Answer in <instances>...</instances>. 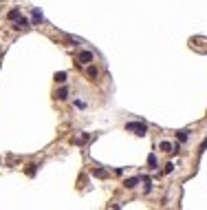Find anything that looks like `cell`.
<instances>
[{"mask_svg": "<svg viewBox=\"0 0 207 210\" xmlns=\"http://www.w3.org/2000/svg\"><path fill=\"white\" fill-rule=\"evenodd\" d=\"M172 170H174V164H168V166H165V168H163V173H165V175H170V173H172Z\"/></svg>", "mask_w": 207, "mask_h": 210, "instance_id": "obj_16", "label": "cell"}, {"mask_svg": "<svg viewBox=\"0 0 207 210\" xmlns=\"http://www.w3.org/2000/svg\"><path fill=\"white\" fill-rule=\"evenodd\" d=\"M187 133H190V131H178V133H176V139H178V142H185V139H187Z\"/></svg>", "mask_w": 207, "mask_h": 210, "instance_id": "obj_10", "label": "cell"}, {"mask_svg": "<svg viewBox=\"0 0 207 210\" xmlns=\"http://www.w3.org/2000/svg\"><path fill=\"white\" fill-rule=\"evenodd\" d=\"M143 184H145V186H143L145 193H150V190H152V181H150V177H145V179H143Z\"/></svg>", "mask_w": 207, "mask_h": 210, "instance_id": "obj_14", "label": "cell"}, {"mask_svg": "<svg viewBox=\"0 0 207 210\" xmlns=\"http://www.w3.org/2000/svg\"><path fill=\"white\" fill-rule=\"evenodd\" d=\"M35 168H38V166H27V175L33 177V175H35Z\"/></svg>", "mask_w": 207, "mask_h": 210, "instance_id": "obj_15", "label": "cell"}, {"mask_svg": "<svg viewBox=\"0 0 207 210\" xmlns=\"http://www.w3.org/2000/svg\"><path fill=\"white\" fill-rule=\"evenodd\" d=\"M77 60H80V64H90L93 62V51H82L77 55Z\"/></svg>", "mask_w": 207, "mask_h": 210, "instance_id": "obj_2", "label": "cell"}, {"mask_svg": "<svg viewBox=\"0 0 207 210\" xmlns=\"http://www.w3.org/2000/svg\"><path fill=\"white\" fill-rule=\"evenodd\" d=\"M7 18H9V20H13V22H16V20H20V18H22V11H20V9H11V11H9V16H7Z\"/></svg>", "mask_w": 207, "mask_h": 210, "instance_id": "obj_5", "label": "cell"}, {"mask_svg": "<svg viewBox=\"0 0 207 210\" xmlns=\"http://www.w3.org/2000/svg\"><path fill=\"white\" fill-rule=\"evenodd\" d=\"M161 150H165V153H174V146H172L170 142H161Z\"/></svg>", "mask_w": 207, "mask_h": 210, "instance_id": "obj_9", "label": "cell"}, {"mask_svg": "<svg viewBox=\"0 0 207 210\" xmlns=\"http://www.w3.org/2000/svg\"><path fill=\"white\" fill-rule=\"evenodd\" d=\"M31 13H33V25H38V22H42V20H44L42 9H31Z\"/></svg>", "mask_w": 207, "mask_h": 210, "instance_id": "obj_4", "label": "cell"}, {"mask_svg": "<svg viewBox=\"0 0 207 210\" xmlns=\"http://www.w3.org/2000/svg\"><path fill=\"white\" fill-rule=\"evenodd\" d=\"M148 164H150V168H157V155H150L148 157Z\"/></svg>", "mask_w": 207, "mask_h": 210, "instance_id": "obj_13", "label": "cell"}, {"mask_svg": "<svg viewBox=\"0 0 207 210\" xmlns=\"http://www.w3.org/2000/svg\"><path fill=\"white\" fill-rule=\"evenodd\" d=\"M93 175H95V177H99V179L108 177V173H106V170H101V168H93Z\"/></svg>", "mask_w": 207, "mask_h": 210, "instance_id": "obj_8", "label": "cell"}, {"mask_svg": "<svg viewBox=\"0 0 207 210\" xmlns=\"http://www.w3.org/2000/svg\"><path fill=\"white\" fill-rule=\"evenodd\" d=\"M55 98H58V100H66V98H68V88H66V86H62V88L55 93Z\"/></svg>", "mask_w": 207, "mask_h": 210, "instance_id": "obj_6", "label": "cell"}, {"mask_svg": "<svg viewBox=\"0 0 207 210\" xmlns=\"http://www.w3.org/2000/svg\"><path fill=\"white\" fill-rule=\"evenodd\" d=\"M126 131L137 133L139 137H143V135L148 133V124H141V122H128V124H126Z\"/></svg>", "mask_w": 207, "mask_h": 210, "instance_id": "obj_1", "label": "cell"}, {"mask_svg": "<svg viewBox=\"0 0 207 210\" xmlns=\"http://www.w3.org/2000/svg\"><path fill=\"white\" fill-rule=\"evenodd\" d=\"M13 29H16V31H22V29L27 31V29H29V20H27V18H20V20H16Z\"/></svg>", "mask_w": 207, "mask_h": 210, "instance_id": "obj_3", "label": "cell"}, {"mask_svg": "<svg viewBox=\"0 0 207 210\" xmlns=\"http://www.w3.org/2000/svg\"><path fill=\"white\" fill-rule=\"evenodd\" d=\"M55 82H60V84H64V82H66V73H64V71H60V73H55Z\"/></svg>", "mask_w": 207, "mask_h": 210, "instance_id": "obj_11", "label": "cell"}, {"mask_svg": "<svg viewBox=\"0 0 207 210\" xmlns=\"http://www.w3.org/2000/svg\"><path fill=\"white\" fill-rule=\"evenodd\" d=\"M139 181H141V177H130V179H126V186H128V188H135Z\"/></svg>", "mask_w": 207, "mask_h": 210, "instance_id": "obj_7", "label": "cell"}, {"mask_svg": "<svg viewBox=\"0 0 207 210\" xmlns=\"http://www.w3.org/2000/svg\"><path fill=\"white\" fill-rule=\"evenodd\" d=\"M86 73H88V78H93V80H95V78L99 75V71H97L95 66H88V71H86Z\"/></svg>", "mask_w": 207, "mask_h": 210, "instance_id": "obj_12", "label": "cell"}]
</instances>
